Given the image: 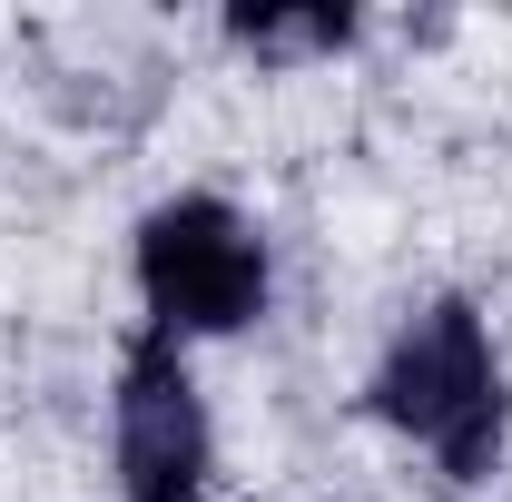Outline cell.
I'll return each mask as SVG.
<instances>
[{
	"label": "cell",
	"instance_id": "cell-4",
	"mask_svg": "<svg viewBox=\"0 0 512 502\" xmlns=\"http://www.w3.org/2000/svg\"><path fill=\"white\" fill-rule=\"evenodd\" d=\"M227 40L256 50V60H316V50H345L355 40V20L345 10H237Z\"/></svg>",
	"mask_w": 512,
	"mask_h": 502
},
{
	"label": "cell",
	"instance_id": "cell-3",
	"mask_svg": "<svg viewBox=\"0 0 512 502\" xmlns=\"http://www.w3.org/2000/svg\"><path fill=\"white\" fill-rule=\"evenodd\" d=\"M207 404L168 335H138L119 365V493L128 502H207Z\"/></svg>",
	"mask_w": 512,
	"mask_h": 502
},
{
	"label": "cell",
	"instance_id": "cell-1",
	"mask_svg": "<svg viewBox=\"0 0 512 502\" xmlns=\"http://www.w3.org/2000/svg\"><path fill=\"white\" fill-rule=\"evenodd\" d=\"M375 414L444 473L453 493H473L503 463V434H512L493 325L463 296H434L424 315H404V335L384 345V365H375Z\"/></svg>",
	"mask_w": 512,
	"mask_h": 502
},
{
	"label": "cell",
	"instance_id": "cell-2",
	"mask_svg": "<svg viewBox=\"0 0 512 502\" xmlns=\"http://www.w3.org/2000/svg\"><path fill=\"white\" fill-rule=\"evenodd\" d=\"M138 296L148 335H237L266 315V237L227 197H168L138 217Z\"/></svg>",
	"mask_w": 512,
	"mask_h": 502
}]
</instances>
